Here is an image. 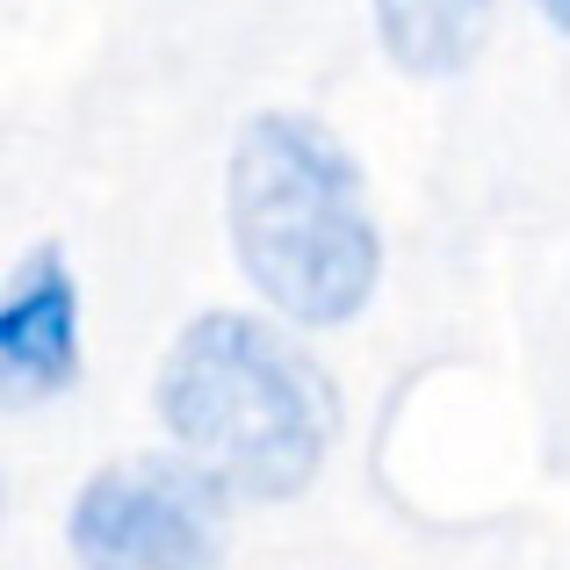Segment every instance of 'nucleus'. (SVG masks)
Listing matches in <instances>:
<instances>
[{"instance_id":"nucleus-1","label":"nucleus","mask_w":570,"mask_h":570,"mask_svg":"<svg viewBox=\"0 0 570 570\" xmlns=\"http://www.w3.org/2000/svg\"><path fill=\"white\" fill-rule=\"evenodd\" d=\"M174 455L195 462L224 499L275 505L325 470L340 404L333 376L246 311H203L167 347L153 383Z\"/></svg>"},{"instance_id":"nucleus-2","label":"nucleus","mask_w":570,"mask_h":570,"mask_svg":"<svg viewBox=\"0 0 570 570\" xmlns=\"http://www.w3.org/2000/svg\"><path fill=\"white\" fill-rule=\"evenodd\" d=\"M224 232L289 325H347L376 296L383 238L354 153L311 116H253L224 167Z\"/></svg>"},{"instance_id":"nucleus-3","label":"nucleus","mask_w":570,"mask_h":570,"mask_svg":"<svg viewBox=\"0 0 570 570\" xmlns=\"http://www.w3.org/2000/svg\"><path fill=\"white\" fill-rule=\"evenodd\" d=\"M232 499L181 455H124L80 484L66 542L80 570H217Z\"/></svg>"},{"instance_id":"nucleus-4","label":"nucleus","mask_w":570,"mask_h":570,"mask_svg":"<svg viewBox=\"0 0 570 570\" xmlns=\"http://www.w3.org/2000/svg\"><path fill=\"white\" fill-rule=\"evenodd\" d=\"M80 383V289L58 246H37L0 289V404L29 412Z\"/></svg>"},{"instance_id":"nucleus-5","label":"nucleus","mask_w":570,"mask_h":570,"mask_svg":"<svg viewBox=\"0 0 570 570\" xmlns=\"http://www.w3.org/2000/svg\"><path fill=\"white\" fill-rule=\"evenodd\" d=\"M484 29H491V0H376V37L390 66L419 72V80L462 72L484 43Z\"/></svg>"},{"instance_id":"nucleus-6","label":"nucleus","mask_w":570,"mask_h":570,"mask_svg":"<svg viewBox=\"0 0 570 570\" xmlns=\"http://www.w3.org/2000/svg\"><path fill=\"white\" fill-rule=\"evenodd\" d=\"M534 8H542V14H549L557 29H570V0H534Z\"/></svg>"}]
</instances>
